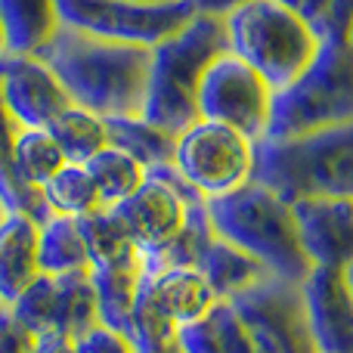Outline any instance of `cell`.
Wrapping results in <instances>:
<instances>
[{
    "label": "cell",
    "instance_id": "cell-1",
    "mask_svg": "<svg viewBox=\"0 0 353 353\" xmlns=\"http://www.w3.org/2000/svg\"><path fill=\"white\" fill-rule=\"evenodd\" d=\"M37 59L59 78L72 105L99 118H143L152 47L105 41L62 25Z\"/></svg>",
    "mask_w": 353,
    "mask_h": 353
},
{
    "label": "cell",
    "instance_id": "cell-2",
    "mask_svg": "<svg viewBox=\"0 0 353 353\" xmlns=\"http://www.w3.org/2000/svg\"><path fill=\"white\" fill-rule=\"evenodd\" d=\"M226 53H230L226 19L211 12H195L176 34L155 43L143 121L174 137L199 121L201 78Z\"/></svg>",
    "mask_w": 353,
    "mask_h": 353
},
{
    "label": "cell",
    "instance_id": "cell-3",
    "mask_svg": "<svg viewBox=\"0 0 353 353\" xmlns=\"http://www.w3.org/2000/svg\"><path fill=\"white\" fill-rule=\"evenodd\" d=\"M251 183L288 205L304 199H353V121L292 140H257Z\"/></svg>",
    "mask_w": 353,
    "mask_h": 353
},
{
    "label": "cell",
    "instance_id": "cell-4",
    "mask_svg": "<svg viewBox=\"0 0 353 353\" xmlns=\"http://www.w3.org/2000/svg\"><path fill=\"white\" fill-rule=\"evenodd\" d=\"M205 205L214 232L251 254L270 276L294 285L310 276L313 263L301 242L294 211L276 192L257 183H245L236 192L208 199Z\"/></svg>",
    "mask_w": 353,
    "mask_h": 353
},
{
    "label": "cell",
    "instance_id": "cell-5",
    "mask_svg": "<svg viewBox=\"0 0 353 353\" xmlns=\"http://www.w3.org/2000/svg\"><path fill=\"white\" fill-rule=\"evenodd\" d=\"M226 19L230 53L251 65L273 93L292 87L316 59L323 37L276 0H251Z\"/></svg>",
    "mask_w": 353,
    "mask_h": 353
},
{
    "label": "cell",
    "instance_id": "cell-6",
    "mask_svg": "<svg viewBox=\"0 0 353 353\" xmlns=\"http://www.w3.org/2000/svg\"><path fill=\"white\" fill-rule=\"evenodd\" d=\"M353 121V50L325 37L316 59L292 87L273 93L270 140H292Z\"/></svg>",
    "mask_w": 353,
    "mask_h": 353
},
{
    "label": "cell",
    "instance_id": "cell-7",
    "mask_svg": "<svg viewBox=\"0 0 353 353\" xmlns=\"http://www.w3.org/2000/svg\"><path fill=\"white\" fill-rule=\"evenodd\" d=\"M174 168L205 201L220 199L251 183L254 143L230 124L199 118L176 134Z\"/></svg>",
    "mask_w": 353,
    "mask_h": 353
},
{
    "label": "cell",
    "instance_id": "cell-8",
    "mask_svg": "<svg viewBox=\"0 0 353 353\" xmlns=\"http://www.w3.org/2000/svg\"><path fill=\"white\" fill-rule=\"evenodd\" d=\"M59 22L105 41L155 43L168 41L195 16L192 0L174 3H130V0H56Z\"/></svg>",
    "mask_w": 353,
    "mask_h": 353
},
{
    "label": "cell",
    "instance_id": "cell-9",
    "mask_svg": "<svg viewBox=\"0 0 353 353\" xmlns=\"http://www.w3.org/2000/svg\"><path fill=\"white\" fill-rule=\"evenodd\" d=\"M261 353H319L301 285L267 276L226 301Z\"/></svg>",
    "mask_w": 353,
    "mask_h": 353
},
{
    "label": "cell",
    "instance_id": "cell-10",
    "mask_svg": "<svg viewBox=\"0 0 353 353\" xmlns=\"http://www.w3.org/2000/svg\"><path fill=\"white\" fill-rule=\"evenodd\" d=\"M273 115V87L239 56L226 53L205 72L199 87V118L236 128L251 143L263 140Z\"/></svg>",
    "mask_w": 353,
    "mask_h": 353
},
{
    "label": "cell",
    "instance_id": "cell-11",
    "mask_svg": "<svg viewBox=\"0 0 353 353\" xmlns=\"http://www.w3.org/2000/svg\"><path fill=\"white\" fill-rule=\"evenodd\" d=\"M199 199L201 195L176 174V168L165 165L146 171V183L112 211L118 214V220L130 232L137 248L161 251L176 239V232L186 223L189 205Z\"/></svg>",
    "mask_w": 353,
    "mask_h": 353
},
{
    "label": "cell",
    "instance_id": "cell-12",
    "mask_svg": "<svg viewBox=\"0 0 353 353\" xmlns=\"http://www.w3.org/2000/svg\"><path fill=\"white\" fill-rule=\"evenodd\" d=\"M0 99L19 128H47L72 105L59 78L37 56H0Z\"/></svg>",
    "mask_w": 353,
    "mask_h": 353
},
{
    "label": "cell",
    "instance_id": "cell-13",
    "mask_svg": "<svg viewBox=\"0 0 353 353\" xmlns=\"http://www.w3.org/2000/svg\"><path fill=\"white\" fill-rule=\"evenodd\" d=\"M307 319L319 353H353V292L344 270L313 267L301 282Z\"/></svg>",
    "mask_w": 353,
    "mask_h": 353
},
{
    "label": "cell",
    "instance_id": "cell-14",
    "mask_svg": "<svg viewBox=\"0 0 353 353\" xmlns=\"http://www.w3.org/2000/svg\"><path fill=\"white\" fill-rule=\"evenodd\" d=\"M292 211L313 267L347 270L353 263V199H304Z\"/></svg>",
    "mask_w": 353,
    "mask_h": 353
},
{
    "label": "cell",
    "instance_id": "cell-15",
    "mask_svg": "<svg viewBox=\"0 0 353 353\" xmlns=\"http://www.w3.org/2000/svg\"><path fill=\"white\" fill-rule=\"evenodd\" d=\"M143 288L149 298L155 301L161 313L176 325H192L199 319H208L214 307L220 304L214 288L195 267H161V270H146Z\"/></svg>",
    "mask_w": 353,
    "mask_h": 353
},
{
    "label": "cell",
    "instance_id": "cell-16",
    "mask_svg": "<svg viewBox=\"0 0 353 353\" xmlns=\"http://www.w3.org/2000/svg\"><path fill=\"white\" fill-rule=\"evenodd\" d=\"M41 223L28 214H6L0 220V304L10 307L41 276Z\"/></svg>",
    "mask_w": 353,
    "mask_h": 353
},
{
    "label": "cell",
    "instance_id": "cell-17",
    "mask_svg": "<svg viewBox=\"0 0 353 353\" xmlns=\"http://www.w3.org/2000/svg\"><path fill=\"white\" fill-rule=\"evenodd\" d=\"M3 47L12 56H37L62 28L56 0H0Z\"/></svg>",
    "mask_w": 353,
    "mask_h": 353
},
{
    "label": "cell",
    "instance_id": "cell-18",
    "mask_svg": "<svg viewBox=\"0 0 353 353\" xmlns=\"http://www.w3.org/2000/svg\"><path fill=\"white\" fill-rule=\"evenodd\" d=\"M90 279H93V292H97L99 323L128 335L137 294H140V285L146 279V254L105 270H90Z\"/></svg>",
    "mask_w": 353,
    "mask_h": 353
},
{
    "label": "cell",
    "instance_id": "cell-19",
    "mask_svg": "<svg viewBox=\"0 0 353 353\" xmlns=\"http://www.w3.org/2000/svg\"><path fill=\"white\" fill-rule=\"evenodd\" d=\"M19 124L12 121V115L6 112L3 99H0V201H3L6 214H28L37 223H47L50 214L47 201H43L41 189H31L28 183L19 176L16 168V137Z\"/></svg>",
    "mask_w": 353,
    "mask_h": 353
},
{
    "label": "cell",
    "instance_id": "cell-20",
    "mask_svg": "<svg viewBox=\"0 0 353 353\" xmlns=\"http://www.w3.org/2000/svg\"><path fill=\"white\" fill-rule=\"evenodd\" d=\"M56 292H53V319H50V332H59L65 338H78L99 325V307L97 292H93L90 270H78V273L53 276Z\"/></svg>",
    "mask_w": 353,
    "mask_h": 353
},
{
    "label": "cell",
    "instance_id": "cell-21",
    "mask_svg": "<svg viewBox=\"0 0 353 353\" xmlns=\"http://www.w3.org/2000/svg\"><path fill=\"white\" fill-rule=\"evenodd\" d=\"M199 270H201V276L208 279V285L214 288L217 301L236 298V294H242L245 288L257 285L261 279H267V276H270L267 270L254 261V257L245 254L242 248L230 245L226 239H220V236L208 245V251H205V257H201Z\"/></svg>",
    "mask_w": 353,
    "mask_h": 353
},
{
    "label": "cell",
    "instance_id": "cell-22",
    "mask_svg": "<svg viewBox=\"0 0 353 353\" xmlns=\"http://www.w3.org/2000/svg\"><path fill=\"white\" fill-rule=\"evenodd\" d=\"M74 220H78L81 239H84L90 270H105V267H115V263H128L143 254L112 208H103V211L84 214V217H74Z\"/></svg>",
    "mask_w": 353,
    "mask_h": 353
},
{
    "label": "cell",
    "instance_id": "cell-23",
    "mask_svg": "<svg viewBox=\"0 0 353 353\" xmlns=\"http://www.w3.org/2000/svg\"><path fill=\"white\" fill-rule=\"evenodd\" d=\"M105 134H109V146L128 152L146 171L174 165L176 137L143 121V118H105Z\"/></svg>",
    "mask_w": 353,
    "mask_h": 353
},
{
    "label": "cell",
    "instance_id": "cell-24",
    "mask_svg": "<svg viewBox=\"0 0 353 353\" xmlns=\"http://www.w3.org/2000/svg\"><path fill=\"white\" fill-rule=\"evenodd\" d=\"M47 130L56 140L59 152L65 155L68 165H87L93 155H99L109 146L105 118L93 115V112L81 109V105H68L65 112H59L47 124Z\"/></svg>",
    "mask_w": 353,
    "mask_h": 353
},
{
    "label": "cell",
    "instance_id": "cell-25",
    "mask_svg": "<svg viewBox=\"0 0 353 353\" xmlns=\"http://www.w3.org/2000/svg\"><path fill=\"white\" fill-rule=\"evenodd\" d=\"M37 261H41V273L47 276H65V273H78V270H90L78 220L53 214L47 223H41Z\"/></svg>",
    "mask_w": 353,
    "mask_h": 353
},
{
    "label": "cell",
    "instance_id": "cell-26",
    "mask_svg": "<svg viewBox=\"0 0 353 353\" xmlns=\"http://www.w3.org/2000/svg\"><path fill=\"white\" fill-rule=\"evenodd\" d=\"M84 168H87V174L93 176V183H97L103 208L121 205L124 199H130V195L146 183V168L115 146H105L103 152L93 155Z\"/></svg>",
    "mask_w": 353,
    "mask_h": 353
},
{
    "label": "cell",
    "instance_id": "cell-27",
    "mask_svg": "<svg viewBox=\"0 0 353 353\" xmlns=\"http://www.w3.org/2000/svg\"><path fill=\"white\" fill-rule=\"evenodd\" d=\"M43 201H47L50 214H62V217H84V214L103 211V199L87 174L84 165H65L47 186L41 189Z\"/></svg>",
    "mask_w": 353,
    "mask_h": 353
},
{
    "label": "cell",
    "instance_id": "cell-28",
    "mask_svg": "<svg viewBox=\"0 0 353 353\" xmlns=\"http://www.w3.org/2000/svg\"><path fill=\"white\" fill-rule=\"evenodd\" d=\"M65 155L59 152L56 140L47 128H22L16 137V168L19 176L31 189H43L56 174L65 168Z\"/></svg>",
    "mask_w": 353,
    "mask_h": 353
},
{
    "label": "cell",
    "instance_id": "cell-29",
    "mask_svg": "<svg viewBox=\"0 0 353 353\" xmlns=\"http://www.w3.org/2000/svg\"><path fill=\"white\" fill-rule=\"evenodd\" d=\"M53 292H56V279L41 273L12 301L10 310L16 313V319L25 329H31L34 335H43V332H50V319H53Z\"/></svg>",
    "mask_w": 353,
    "mask_h": 353
},
{
    "label": "cell",
    "instance_id": "cell-30",
    "mask_svg": "<svg viewBox=\"0 0 353 353\" xmlns=\"http://www.w3.org/2000/svg\"><path fill=\"white\" fill-rule=\"evenodd\" d=\"M176 347L180 353H223V338H220L214 313L192 325H183L176 332Z\"/></svg>",
    "mask_w": 353,
    "mask_h": 353
},
{
    "label": "cell",
    "instance_id": "cell-31",
    "mask_svg": "<svg viewBox=\"0 0 353 353\" xmlns=\"http://www.w3.org/2000/svg\"><path fill=\"white\" fill-rule=\"evenodd\" d=\"M74 353H137V344L124 332H115L99 323L74 338Z\"/></svg>",
    "mask_w": 353,
    "mask_h": 353
},
{
    "label": "cell",
    "instance_id": "cell-32",
    "mask_svg": "<svg viewBox=\"0 0 353 353\" xmlns=\"http://www.w3.org/2000/svg\"><path fill=\"white\" fill-rule=\"evenodd\" d=\"M214 319H217L220 338H223V353H261L254 347V341L245 335L242 323L236 319V313L230 310L226 301H220V304L214 307Z\"/></svg>",
    "mask_w": 353,
    "mask_h": 353
},
{
    "label": "cell",
    "instance_id": "cell-33",
    "mask_svg": "<svg viewBox=\"0 0 353 353\" xmlns=\"http://www.w3.org/2000/svg\"><path fill=\"white\" fill-rule=\"evenodd\" d=\"M34 332L25 329L16 313L0 304V353H34Z\"/></svg>",
    "mask_w": 353,
    "mask_h": 353
},
{
    "label": "cell",
    "instance_id": "cell-34",
    "mask_svg": "<svg viewBox=\"0 0 353 353\" xmlns=\"http://www.w3.org/2000/svg\"><path fill=\"white\" fill-rule=\"evenodd\" d=\"M282 10L294 12L301 22H307L319 37L329 34V0H276Z\"/></svg>",
    "mask_w": 353,
    "mask_h": 353
},
{
    "label": "cell",
    "instance_id": "cell-35",
    "mask_svg": "<svg viewBox=\"0 0 353 353\" xmlns=\"http://www.w3.org/2000/svg\"><path fill=\"white\" fill-rule=\"evenodd\" d=\"M353 25V0H329V34L335 41H347Z\"/></svg>",
    "mask_w": 353,
    "mask_h": 353
},
{
    "label": "cell",
    "instance_id": "cell-36",
    "mask_svg": "<svg viewBox=\"0 0 353 353\" xmlns=\"http://www.w3.org/2000/svg\"><path fill=\"white\" fill-rule=\"evenodd\" d=\"M34 353H74V341L59 332H43L34 338Z\"/></svg>",
    "mask_w": 353,
    "mask_h": 353
},
{
    "label": "cell",
    "instance_id": "cell-37",
    "mask_svg": "<svg viewBox=\"0 0 353 353\" xmlns=\"http://www.w3.org/2000/svg\"><path fill=\"white\" fill-rule=\"evenodd\" d=\"M251 3V0H192L195 12H211V16H230L232 10Z\"/></svg>",
    "mask_w": 353,
    "mask_h": 353
},
{
    "label": "cell",
    "instance_id": "cell-38",
    "mask_svg": "<svg viewBox=\"0 0 353 353\" xmlns=\"http://www.w3.org/2000/svg\"><path fill=\"white\" fill-rule=\"evenodd\" d=\"M137 353H180V347H176V341H174V344H168V347H155V350H137Z\"/></svg>",
    "mask_w": 353,
    "mask_h": 353
},
{
    "label": "cell",
    "instance_id": "cell-39",
    "mask_svg": "<svg viewBox=\"0 0 353 353\" xmlns=\"http://www.w3.org/2000/svg\"><path fill=\"white\" fill-rule=\"evenodd\" d=\"M344 276H347V285H350V292H353V263H350L347 270H344Z\"/></svg>",
    "mask_w": 353,
    "mask_h": 353
},
{
    "label": "cell",
    "instance_id": "cell-40",
    "mask_svg": "<svg viewBox=\"0 0 353 353\" xmlns=\"http://www.w3.org/2000/svg\"><path fill=\"white\" fill-rule=\"evenodd\" d=\"M130 3H174V0H130Z\"/></svg>",
    "mask_w": 353,
    "mask_h": 353
},
{
    "label": "cell",
    "instance_id": "cell-41",
    "mask_svg": "<svg viewBox=\"0 0 353 353\" xmlns=\"http://www.w3.org/2000/svg\"><path fill=\"white\" fill-rule=\"evenodd\" d=\"M347 47L353 50V25H350V31H347Z\"/></svg>",
    "mask_w": 353,
    "mask_h": 353
},
{
    "label": "cell",
    "instance_id": "cell-42",
    "mask_svg": "<svg viewBox=\"0 0 353 353\" xmlns=\"http://www.w3.org/2000/svg\"><path fill=\"white\" fill-rule=\"evenodd\" d=\"M6 53V47H3V28H0V56Z\"/></svg>",
    "mask_w": 353,
    "mask_h": 353
},
{
    "label": "cell",
    "instance_id": "cell-43",
    "mask_svg": "<svg viewBox=\"0 0 353 353\" xmlns=\"http://www.w3.org/2000/svg\"><path fill=\"white\" fill-rule=\"evenodd\" d=\"M6 217V208H3V201H0V220H3Z\"/></svg>",
    "mask_w": 353,
    "mask_h": 353
}]
</instances>
